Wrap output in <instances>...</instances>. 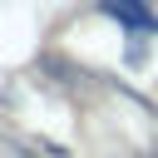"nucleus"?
Returning a JSON list of instances; mask_svg holds the SVG:
<instances>
[{"instance_id": "1", "label": "nucleus", "mask_w": 158, "mask_h": 158, "mask_svg": "<svg viewBox=\"0 0 158 158\" xmlns=\"http://www.w3.org/2000/svg\"><path fill=\"white\" fill-rule=\"evenodd\" d=\"M104 10L109 15H118L128 30H153L158 20H153V10H148V0H104Z\"/></svg>"}]
</instances>
